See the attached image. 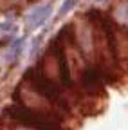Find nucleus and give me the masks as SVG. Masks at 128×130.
Masks as SVG:
<instances>
[{"label": "nucleus", "mask_w": 128, "mask_h": 130, "mask_svg": "<svg viewBox=\"0 0 128 130\" xmlns=\"http://www.w3.org/2000/svg\"><path fill=\"white\" fill-rule=\"evenodd\" d=\"M81 83H83V87L87 89V92L94 94V92H98V90L103 89V78H101L99 71H96V69H87V71L83 72Z\"/></svg>", "instance_id": "1"}, {"label": "nucleus", "mask_w": 128, "mask_h": 130, "mask_svg": "<svg viewBox=\"0 0 128 130\" xmlns=\"http://www.w3.org/2000/svg\"><path fill=\"white\" fill-rule=\"evenodd\" d=\"M49 13H51V4H45V6H42V7H36L34 11H31V13L27 14V25H29L31 29L42 25V24L45 22V18L49 16Z\"/></svg>", "instance_id": "2"}, {"label": "nucleus", "mask_w": 128, "mask_h": 130, "mask_svg": "<svg viewBox=\"0 0 128 130\" xmlns=\"http://www.w3.org/2000/svg\"><path fill=\"white\" fill-rule=\"evenodd\" d=\"M116 18H117L119 24H126V25H128V2H123V4L117 7Z\"/></svg>", "instance_id": "3"}, {"label": "nucleus", "mask_w": 128, "mask_h": 130, "mask_svg": "<svg viewBox=\"0 0 128 130\" xmlns=\"http://www.w3.org/2000/svg\"><path fill=\"white\" fill-rule=\"evenodd\" d=\"M76 4V0H65V2L61 4V9H60V14H65L72 9V6Z\"/></svg>", "instance_id": "4"}]
</instances>
